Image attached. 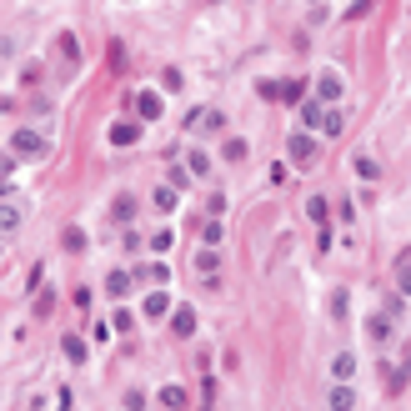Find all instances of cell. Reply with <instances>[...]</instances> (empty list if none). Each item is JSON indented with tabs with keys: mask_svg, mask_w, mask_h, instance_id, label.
Returning a JSON list of instances; mask_svg holds the SVG:
<instances>
[{
	"mask_svg": "<svg viewBox=\"0 0 411 411\" xmlns=\"http://www.w3.org/2000/svg\"><path fill=\"white\" fill-rule=\"evenodd\" d=\"M356 176H361V181H376L381 170H376V161H371V156H356Z\"/></svg>",
	"mask_w": 411,
	"mask_h": 411,
	"instance_id": "20",
	"label": "cell"
},
{
	"mask_svg": "<svg viewBox=\"0 0 411 411\" xmlns=\"http://www.w3.org/2000/svg\"><path fill=\"white\" fill-rule=\"evenodd\" d=\"M131 216H136V196H116V201H111V221H121V226H125Z\"/></svg>",
	"mask_w": 411,
	"mask_h": 411,
	"instance_id": "12",
	"label": "cell"
},
{
	"mask_svg": "<svg viewBox=\"0 0 411 411\" xmlns=\"http://www.w3.org/2000/svg\"><path fill=\"white\" fill-rule=\"evenodd\" d=\"M66 251H85V231H76V226L66 231Z\"/></svg>",
	"mask_w": 411,
	"mask_h": 411,
	"instance_id": "30",
	"label": "cell"
},
{
	"mask_svg": "<svg viewBox=\"0 0 411 411\" xmlns=\"http://www.w3.org/2000/svg\"><path fill=\"white\" fill-rule=\"evenodd\" d=\"M326 211H331V206H326V196H311V201H306V216H311L316 226H326Z\"/></svg>",
	"mask_w": 411,
	"mask_h": 411,
	"instance_id": "18",
	"label": "cell"
},
{
	"mask_svg": "<svg viewBox=\"0 0 411 411\" xmlns=\"http://www.w3.org/2000/svg\"><path fill=\"white\" fill-rule=\"evenodd\" d=\"M196 271H201V276H216V251H211V246L196 256Z\"/></svg>",
	"mask_w": 411,
	"mask_h": 411,
	"instance_id": "25",
	"label": "cell"
},
{
	"mask_svg": "<svg viewBox=\"0 0 411 411\" xmlns=\"http://www.w3.org/2000/svg\"><path fill=\"white\" fill-rule=\"evenodd\" d=\"M221 156H226V161H246V141H236V136H231V141L221 146Z\"/></svg>",
	"mask_w": 411,
	"mask_h": 411,
	"instance_id": "21",
	"label": "cell"
},
{
	"mask_svg": "<svg viewBox=\"0 0 411 411\" xmlns=\"http://www.w3.org/2000/svg\"><path fill=\"white\" fill-rule=\"evenodd\" d=\"M201 241H206V246H216V241H221V221H206V231H201Z\"/></svg>",
	"mask_w": 411,
	"mask_h": 411,
	"instance_id": "32",
	"label": "cell"
},
{
	"mask_svg": "<svg viewBox=\"0 0 411 411\" xmlns=\"http://www.w3.org/2000/svg\"><path fill=\"white\" fill-rule=\"evenodd\" d=\"M170 246H176V231H156L150 236V251H170Z\"/></svg>",
	"mask_w": 411,
	"mask_h": 411,
	"instance_id": "24",
	"label": "cell"
},
{
	"mask_svg": "<svg viewBox=\"0 0 411 411\" xmlns=\"http://www.w3.org/2000/svg\"><path fill=\"white\" fill-rule=\"evenodd\" d=\"M161 111H166V105H161L156 91H136V116L141 121H161Z\"/></svg>",
	"mask_w": 411,
	"mask_h": 411,
	"instance_id": "3",
	"label": "cell"
},
{
	"mask_svg": "<svg viewBox=\"0 0 411 411\" xmlns=\"http://www.w3.org/2000/svg\"><path fill=\"white\" fill-rule=\"evenodd\" d=\"M336 96H341V76H336V71H326V76L316 80V100H336Z\"/></svg>",
	"mask_w": 411,
	"mask_h": 411,
	"instance_id": "9",
	"label": "cell"
},
{
	"mask_svg": "<svg viewBox=\"0 0 411 411\" xmlns=\"http://www.w3.org/2000/svg\"><path fill=\"white\" fill-rule=\"evenodd\" d=\"M161 85H166V91H181V85H186V76H181V71H176V66H170V71H166V76H161Z\"/></svg>",
	"mask_w": 411,
	"mask_h": 411,
	"instance_id": "27",
	"label": "cell"
},
{
	"mask_svg": "<svg viewBox=\"0 0 411 411\" xmlns=\"http://www.w3.org/2000/svg\"><path fill=\"white\" fill-rule=\"evenodd\" d=\"M326 401H331V411H356V392H351V381H336Z\"/></svg>",
	"mask_w": 411,
	"mask_h": 411,
	"instance_id": "5",
	"label": "cell"
},
{
	"mask_svg": "<svg viewBox=\"0 0 411 411\" xmlns=\"http://www.w3.org/2000/svg\"><path fill=\"white\" fill-rule=\"evenodd\" d=\"M331 316H336V321L346 316V291H336V296H331Z\"/></svg>",
	"mask_w": 411,
	"mask_h": 411,
	"instance_id": "36",
	"label": "cell"
},
{
	"mask_svg": "<svg viewBox=\"0 0 411 411\" xmlns=\"http://www.w3.org/2000/svg\"><path fill=\"white\" fill-rule=\"evenodd\" d=\"M351 371H356V356H351V351H336V361H331V376H336V381H351Z\"/></svg>",
	"mask_w": 411,
	"mask_h": 411,
	"instance_id": "11",
	"label": "cell"
},
{
	"mask_svg": "<svg viewBox=\"0 0 411 411\" xmlns=\"http://www.w3.org/2000/svg\"><path fill=\"white\" fill-rule=\"evenodd\" d=\"M186 181H191V166H170V186H176V191H181Z\"/></svg>",
	"mask_w": 411,
	"mask_h": 411,
	"instance_id": "31",
	"label": "cell"
},
{
	"mask_svg": "<svg viewBox=\"0 0 411 411\" xmlns=\"http://www.w3.org/2000/svg\"><path fill=\"white\" fill-rule=\"evenodd\" d=\"M406 376H411V356H406V361H401V371H396V376H392V392H401V386H406Z\"/></svg>",
	"mask_w": 411,
	"mask_h": 411,
	"instance_id": "33",
	"label": "cell"
},
{
	"mask_svg": "<svg viewBox=\"0 0 411 411\" xmlns=\"http://www.w3.org/2000/svg\"><path fill=\"white\" fill-rule=\"evenodd\" d=\"M281 100H291V105L306 100V80H301V76H296V80H281Z\"/></svg>",
	"mask_w": 411,
	"mask_h": 411,
	"instance_id": "15",
	"label": "cell"
},
{
	"mask_svg": "<svg viewBox=\"0 0 411 411\" xmlns=\"http://www.w3.org/2000/svg\"><path fill=\"white\" fill-rule=\"evenodd\" d=\"M170 331H176V336H196V311L176 306V311H170Z\"/></svg>",
	"mask_w": 411,
	"mask_h": 411,
	"instance_id": "6",
	"label": "cell"
},
{
	"mask_svg": "<svg viewBox=\"0 0 411 411\" xmlns=\"http://www.w3.org/2000/svg\"><path fill=\"white\" fill-rule=\"evenodd\" d=\"M176 201H181L176 186H161V191H156V206H161V211H176Z\"/></svg>",
	"mask_w": 411,
	"mask_h": 411,
	"instance_id": "22",
	"label": "cell"
},
{
	"mask_svg": "<svg viewBox=\"0 0 411 411\" xmlns=\"http://www.w3.org/2000/svg\"><path fill=\"white\" fill-rule=\"evenodd\" d=\"M60 351H66L71 361H85V341L80 336H66V341H60Z\"/></svg>",
	"mask_w": 411,
	"mask_h": 411,
	"instance_id": "19",
	"label": "cell"
},
{
	"mask_svg": "<svg viewBox=\"0 0 411 411\" xmlns=\"http://www.w3.org/2000/svg\"><path fill=\"white\" fill-rule=\"evenodd\" d=\"M141 141V121H116L111 125V146H136Z\"/></svg>",
	"mask_w": 411,
	"mask_h": 411,
	"instance_id": "4",
	"label": "cell"
},
{
	"mask_svg": "<svg viewBox=\"0 0 411 411\" xmlns=\"http://www.w3.org/2000/svg\"><path fill=\"white\" fill-rule=\"evenodd\" d=\"M396 291H401V296H411V251H401V256H396Z\"/></svg>",
	"mask_w": 411,
	"mask_h": 411,
	"instance_id": "10",
	"label": "cell"
},
{
	"mask_svg": "<svg viewBox=\"0 0 411 411\" xmlns=\"http://www.w3.org/2000/svg\"><path fill=\"white\" fill-rule=\"evenodd\" d=\"M366 10H371V0H351V10H346V20H361Z\"/></svg>",
	"mask_w": 411,
	"mask_h": 411,
	"instance_id": "35",
	"label": "cell"
},
{
	"mask_svg": "<svg viewBox=\"0 0 411 411\" xmlns=\"http://www.w3.org/2000/svg\"><path fill=\"white\" fill-rule=\"evenodd\" d=\"M0 226H6V236H15V226H20V216H15V206H6V211H0Z\"/></svg>",
	"mask_w": 411,
	"mask_h": 411,
	"instance_id": "28",
	"label": "cell"
},
{
	"mask_svg": "<svg viewBox=\"0 0 411 411\" xmlns=\"http://www.w3.org/2000/svg\"><path fill=\"white\" fill-rule=\"evenodd\" d=\"M111 326H116V331H131V326H136V316H131V311H116Z\"/></svg>",
	"mask_w": 411,
	"mask_h": 411,
	"instance_id": "34",
	"label": "cell"
},
{
	"mask_svg": "<svg viewBox=\"0 0 411 411\" xmlns=\"http://www.w3.org/2000/svg\"><path fill=\"white\" fill-rule=\"evenodd\" d=\"M146 316H170V296L166 291H150L146 296Z\"/></svg>",
	"mask_w": 411,
	"mask_h": 411,
	"instance_id": "14",
	"label": "cell"
},
{
	"mask_svg": "<svg viewBox=\"0 0 411 411\" xmlns=\"http://www.w3.org/2000/svg\"><path fill=\"white\" fill-rule=\"evenodd\" d=\"M166 276H170V271H166L161 261H156V266H146V271H141V281H150V286H166Z\"/></svg>",
	"mask_w": 411,
	"mask_h": 411,
	"instance_id": "23",
	"label": "cell"
},
{
	"mask_svg": "<svg viewBox=\"0 0 411 411\" xmlns=\"http://www.w3.org/2000/svg\"><path fill=\"white\" fill-rule=\"evenodd\" d=\"M326 121V105L321 100H301V125H321Z\"/></svg>",
	"mask_w": 411,
	"mask_h": 411,
	"instance_id": "13",
	"label": "cell"
},
{
	"mask_svg": "<svg viewBox=\"0 0 411 411\" xmlns=\"http://www.w3.org/2000/svg\"><path fill=\"white\" fill-rule=\"evenodd\" d=\"M366 336H371L376 346H386V341H392V316H386V311L371 316V321H366Z\"/></svg>",
	"mask_w": 411,
	"mask_h": 411,
	"instance_id": "7",
	"label": "cell"
},
{
	"mask_svg": "<svg viewBox=\"0 0 411 411\" xmlns=\"http://www.w3.org/2000/svg\"><path fill=\"white\" fill-rule=\"evenodd\" d=\"M311 6H316V0H311Z\"/></svg>",
	"mask_w": 411,
	"mask_h": 411,
	"instance_id": "37",
	"label": "cell"
},
{
	"mask_svg": "<svg viewBox=\"0 0 411 411\" xmlns=\"http://www.w3.org/2000/svg\"><path fill=\"white\" fill-rule=\"evenodd\" d=\"M156 401H161L166 411H186V392H181L176 381H170V386H161V392H156Z\"/></svg>",
	"mask_w": 411,
	"mask_h": 411,
	"instance_id": "8",
	"label": "cell"
},
{
	"mask_svg": "<svg viewBox=\"0 0 411 411\" xmlns=\"http://www.w3.org/2000/svg\"><path fill=\"white\" fill-rule=\"evenodd\" d=\"M105 291H111V296H125V291H131V276H125V271H111V276H105Z\"/></svg>",
	"mask_w": 411,
	"mask_h": 411,
	"instance_id": "17",
	"label": "cell"
},
{
	"mask_svg": "<svg viewBox=\"0 0 411 411\" xmlns=\"http://www.w3.org/2000/svg\"><path fill=\"white\" fill-rule=\"evenodd\" d=\"M46 136H40V131H15L10 136V156H46Z\"/></svg>",
	"mask_w": 411,
	"mask_h": 411,
	"instance_id": "1",
	"label": "cell"
},
{
	"mask_svg": "<svg viewBox=\"0 0 411 411\" xmlns=\"http://www.w3.org/2000/svg\"><path fill=\"white\" fill-rule=\"evenodd\" d=\"M186 166H191V176H211V156H206V150H191Z\"/></svg>",
	"mask_w": 411,
	"mask_h": 411,
	"instance_id": "16",
	"label": "cell"
},
{
	"mask_svg": "<svg viewBox=\"0 0 411 411\" xmlns=\"http://www.w3.org/2000/svg\"><path fill=\"white\" fill-rule=\"evenodd\" d=\"M286 156H291L296 166H311V161H316V141H311L306 131H301V136H291V141H286Z\"/></svg>",
	"mask_w": 411,
	"mask_h": 411,
	"instance_id": "2",
	"label": "cell"
},
{
	"mask_svg": "<svg viewBox=\"0 0 411 411\" xmlns=\"http://www.w3.org/2000/svg\"><path fill=\"white\" fill-rule=\"evenodd\" d=\"M341 125H346V121H341V111H326V121H321V131H326V136H341Z\"/></svg>",
	"mask_w": 411,
	"mask_h": 411,
	"instance_id": "26",
	"label": "cell"
},
{
	"mask_svg": "<svg viewBox=\"0 0 411 411\" xmlns=\"http://www.w3.org/2000/svg\"><path fill=\"white\" fill-rule=\"evenodd\" d=\"M125 411H146V392H136V386H131V392H125Z\"/></svg>",
	"mask_w": 411,
	"mask_h": 411,
	"instance_id": "29",
	"label": "cell"
}]
</instances>
